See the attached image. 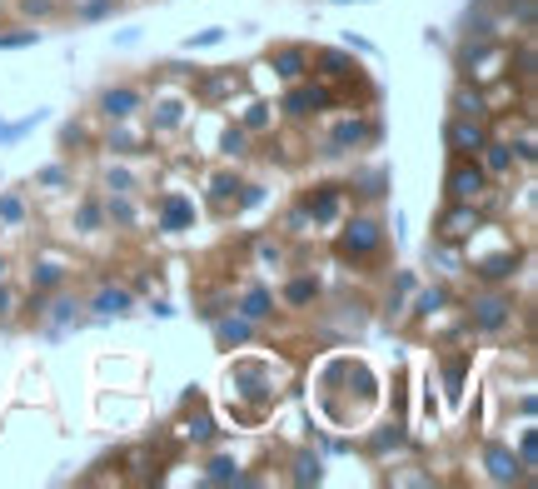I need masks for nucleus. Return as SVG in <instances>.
<instances>
[{
    "label": "nucleus",
    "instance_id": "1",
    "mask_svg": "<svg viewBox=\"0 0 538 489\" xmlns=\"http://www.w3.org/2000/svg\"><path fill=\"white\" fill-rule=\"evenodd\" d=\"M454 145L464 155H479L484 150V130H479V125H454Z\"/></svg>",
    "mask_w": 538,
    "mask_h": 489
},
{
    "label": "nucleus",
    "instance_id": "13",
    "mask_svg": "<svg viewBox=\"0 0 538 489\" xmlns=\"http://www.w3.org/2000/svg\"><path fill=\"white\" fill-rule=\"evenodd\" d=\"M0 275H6V260H0Z\"/></svg>",
    "mask_w": 538,
    "mask_h": 489
},
{
    "label": "nucleus",
    "instance_id": "5",
    "mask_svg": "<svg viewBox=\"0 0 538 489\" xmlns=\"http://www.w3.org/2000/svg\"><path fill=\"white\" fill-rule=\"evenodd\" d=\"M95 305H100L105 315H120L125 305H130V295H125V290H105V295H100V300H95Z\"/></svg>",
    "mask_w": 538,
    "mask_h": 489
},
{
    "label": "nucleus",
    "instance_id": "10",
    "mask_svg": "<svg viewBox=\"0 0 538 489\" xmlns=\"http://www.w3.org/2000/svg\"><path fill=\"white\" fill-rule=\"evenodd\" d=\"M468 225H473V215H454L448 220V235H468Z\"/></svg>",
    "mask_w": 538,
    "mask_h": 489
},
{
    "label": "nucleus",
    "instance_id": "9",
    "mask_svg": "<svg viewBox=\"0 0 538 489\" xmlns=\"http://www.w3.org/2000/svg\"><path fill=\"white\" fill-rule=\"evenodd\" d=\"M309 295H314V285H309V280H299V285L289 290V300H294V305H304V300H309Z\"/></svg>",
    "mask_w": 538,
    "mask_h": 489
},
{
    "label": "nucleus",
    "instance_id": "11",
    "mask_svg": "<svg viewBox=\"0 0 538 489\" xmlns=\"http://www.w3.org/2000/svg\"><path fill=\"white\" fill-rule=\"evenodd\" d=\"M488 150H493V155H488V165H493V170H504V165H508V150H504V145H488Z\"/></svg>",
    "mask_w": 538,
    "mask_h": 489
},
{
    "label": "nucleus",
    "instance_id": "3",
    "mask_svg": "<svg viewBox=\"0 0 538 489\" xmlns=\"http://www.w3.org/2000/svg\"><path fill=\"white\" fill-rule=\"evenodd\" d=\"M479 190H484V175H479V170H459V175H454V195H459V200L479 195Z\"/></svg>",
    "mask_w": 538,
    "mask_h": 489
},
{
    "label": "nucleus",
    "instance_id": "6",
    "mask_svg": "<svg viewBox=\"0 0 538 489\" xmlns=\"http://www.w3.org/2000/svg\"><path fill=\"white\" fill-rule=\"evenodd\" d=\"M488 464H493V479H513V475H519V464H513L504 450H493V455H488Z\"/></svg>",
    "mask_w": 538,
    "mask_h": 489
},
{
    "label": "nucleus",
    "instance_id": "2",
    "mask_svg": "<svg viewBox=\"0 0 538 489\" xmlns=\"http://www.w3.org/2000/svg\"><path fill=\"white\" fill-rule=\"evenodd\" d=\"M135 105H140L135 90H110V95H105V115H130Z\"/></svg>",
    "mask_w": 538,
    "mask_h": 489
},
{
    "label": "nucleus",
    "instance_id": "12",
    "mask_svg": "<svg viewBox=\"0 0 538 489\" xmlns=\"http://www.w3.org/2000/svg\"><path fill=\"white\" fill-rule=\"evenodd\" d=\"M299 479H319V464L314 459H299Z\"/></svg>",
    "mask_w": 538,
    "mask_h": 489
},
{
    "label": "nucleus",
    "instance_id": "4",
    "mask_svg": "<svg viewBox=\"0 0 538 489\" xmlns=\"http://www.w3.org/2000/svg\"><path fill=\"white\" fill-rule=\"evenodd\" d=\"M379 235H374V225H354L349 230V240H344V250H369Z\"/></svg>",
    "mask_w": 538,
    "mask_h": 489
},
{
    "label": "nucleus",
    "instance_id": "7",
    "mask_svg": "<svg viewBox=\"0 0 538 489\" xmlns=\"http://www.w3.org/2000/svg\"><path fill=\"white\" fill-rule=\"evenodd\" d=\"M245 315H249V320H265V315H269V300H265V295H249V300H245Z\"/></svg>",
    "mask_w": 538,
    "mask_h": 489
},
{
    "label": "nucleus",
    "instance_id": "8",
    "mask_svg": "<svg viewBox=\"0 0 538 489\" xmlns=\"http://www.w3.org/2000/svg\"><path fill=\"white\" fill-rule=\"evenodd\" d=\"M299 66H304V55H299V50H284V55H279V70H284V75H299Z\"/></svg>",
    "mask_w": 538,
    "mask_h": 489
}]
</instances>
